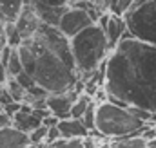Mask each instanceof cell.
<instances>
[{"label":"cell","instance_id":"22","mask_svg":"<svg viewBox=\"0 0 156 148\" xmlns=\"http://www.w3.org/2000/svg\"><path fill=\"white\" fill-rule=\"evenodd\" d=\"M133 5H134V0H118L116 2V5L113 7V15H125L129 9H133Z\"/></svg>","mask_w":156,"mask_h":148},{"label":"cell","instance_id":"27","mask_svg":"<svg viewBox=\"0 0 156 148\" xmlns=\"http://www.w3.org/2000/svg\"><path fill=\"white\" fill-rule=\"evenodd\" d=\"M11 125V117L5 114V112L0 109V128H4V126H9Z\"/></svg>","mask_w":156,"mask_h":148},{"label":"cell","instance_id":"14","mask_svg":"<svg viewBox=\"0 0 156 148\" xmlns=\"http://www.w3.org/2000/svg\"><path fill=\"white\" fill-rule=\"evenodd\" d=\"M26 4L27 0H0V22L15 24Z\"/></svg>","mask_w":156,"mask_h":148},{"label":"cell","instance_id":"11","mask_svg":"<svg viewBox=\"0 0 156 148\" xmlns=\"http://www.w3.org/2000/svg\"><path fill=\"white\" fill-rule=\"evenodd\" d=\"M105 38H107V45H109V52L118 45V42H122L123 35L127 33V24H125V18L122 15H113L109 16V22H107V27L104 29Z\"/></svg>","mask_w":156,"mask_h":148},{"label":"cell","instance_id":"9","mask_svg":"<svg viewBox=\"0 0 156 148\" xmlns=\"http://www.w3.org/2000/svg\"><path fill=\"white\" fill-rule=\"evenodd\" d=\"M11 125H13L15 128H18L20 132L29 134V132H33L35 128H38L40 125H42V119L33 112V109H31L29 105L22 103V105H20V110L11 117Z\"/></svg>","mask_w":156,"mask_h":148},{"label":"cell","instance_id":"25","mask_svg":"<svg viewBox=\"0 0 156 148\" xmlns=\"http://www.w3.org/2000/svg\"><path fill=\"white\" fill-rule=\"evenodd\" d=\"M37 2L45 5H55V7H67L71 4V0H37Z\"/></svg>","mask_w":156,"mask_h":148},{"label":"cell","instance_id":"23","mask_svg":"<svg viewBox=\"0 0 156 148\" xmlns=\"http://www.w3.org/2000/svg\"><path fill=\"white\" fill-rule=\"evenodd\" d=\"M15 79H16V81H18V83L26 89V90H29L31 87H35V85H37V83H35V79H33V78H31L27 72H26V71H22L18 76H15Z\"/></svg>","mask_w":156,"mask_h":148},{"label":"cell","instance_id":"16","mask_svg":"<svg viewBox=\"0 0 156 148\" xmlns=\"http://www.w3.org/2000/svg\"><path fill=\"white\" fill-rule=\"evenodd\" d=\"M147 139L144 136H129V137H120L115 139L111 148H145Z\"/></svg>","mask_w":156,"mask_h":148},{"label":"cell","instance_id":"28","mask_svg":"<svg viewBox=\"0 0 156 148\" xmlns=\"http://www.w3.org/2000/svg\"><path fill=\"white\" fill-rule=\"evenodd\" d=\"M5 81H7V72H5V67L0 60V85H5Z\"/></svg>","mask_w":156,"mask_h":148},{"label":"cell","instance_id":"29","mask_svg":"<svg viewBox=\"0 0 156 148\" xmlns=\"http://www.w3.org/2000/svg\"><path fill=\"white\" fill-rule=\"evenodd\" d=\"M4 45H7V43H5V36H4V24L0 22V49Z\"/></svg>","mask_w":156,"mask_h":148},{"label":"cell","instance_id":"12","mask_svg":"<svg viewBox=\"0 0 156 148\" xmlns=\"http://www.w3.org/2000/svg\"><path fill=\"white\" fill-rule=\"evenodd\" d=\"M31 145L29 136L15 128L13 125L0 128V148H24Z\"/></svg>","mask_w":156,"mask_h":148},{"label":"cell","instance_id":"18","mask_svg":"<svg viewBox=\"0 0 156 148\" xmlns=\"http://www.w3.org/2000/svg\"><path fill=\"white\" fill-rule=\"evenodd\" d=\"M5 90L9 92V96L13 98V101H16V103H22L24 101V98H26V89L15 79V78H7V81H5Z\"/></svg>","mask_w":156,"mask_h":148},{"label":"cell","instance_id":"4","mask_svg":"<svg viewBox=\"0 0 156 148\" xmlns=\"http://www.w3.org/2000/svg\"><path fill=\"white\" fill-rule=\"evenodd\" d=\"M147 128V123L134 117L127 107L116 105L113 101H96V125L94 130L111 139L140 136Z\"/></svg>","mask_w":156,"mask_h":148},{"label":"cell","instance_id":"15","mask_svg":"<svg viewBox=\"0 0 156 148\" xmlns=\"http://www.w3.org/2000/svg\"><path fill=\"white\" fill-rule=\"evenodd\" d=\"M93 103V98L89 96V94H85V92H80L76 96V99H75V103L71 105V117H75V119H80L85 110L89 109V105Z\"/></svg>","mask_w":156,"mask_h":148},{"label":"cell","instance_id":"1","mask_svg":"<svg viewBox=\"0 0 156 148\" xmlns=\"http://www.w3.org/2000/svg\"><path fill=\"white\" fill-rule=\"evenodd\" d=\"M107 101L156 114V47L138 38H125L104 62Z\"/></svg>","mask_w":156,"mask_h":148},{"label":"cell","instance_id":"26","mask_svg":"<svg viewBox=\"0 0 156 148\" xmlns=\"http://www.w3.org/2000/svg\"><path fill=\"white\" fill-rule=\"evenodd\" d=\"M20 105H22V103H16V101H13V103H9V105L2 107V110L5 112V114H7L9 117H13V116H15L16 112L20 110Z\"/></svg>","mask_w":156,"mask_h":148},{"label":"cell","instance_id":"3","mask_svg":"<svg viewBox=\"0 0 156 148\" xmlns=\"http://www.w3.org/2000/svg\"><path fill=\"white\" fill-rule=\"evenodd\" d=\"M71 54L75 62V69L78 72V78H83L87 74L94 72L109 56V45L105 33L96 25H89L82 33L69 40Z\"/></svg>","mask_w":156,"mask_h":148},{"label":"cell","instance_id":"31","mask_svg":"<svg viewBox=\"0 0 156 148\" xmlns=\"http://www.w3.org/2000/svg\"><path fill=\"white\" fill-rule=\"evenodd\" d=\"M24 148H37V145H27V146H24Z\"/></svg>","mask_w":156,"mask_h":148},{"label":"cell","instance_id":"30","mask_svg":"<svg viewBox=\"0 0 156 148\" xmlns=\"http://www.w3.org/2000/svg\"><path fill=\"white\" fill-rule=\"evenodd\" d=\"M145 148H156V137H153V139H147V145H145Z\"/></svg>","mask_w":156,"mask_h":148},{"label":"cell","instance_id":"7","mask_svg":"<svg viewBox=\"0 0 156 148\" xmlns=\"http://www.w3.org/2000/svg\"><path fill=\"white\" fill-rule=\"evenodd\" d=\"M78 94L80 92H76L75 89L67 90V92H60V94H49L47 99H45L47 110L51 112L58 121L71 117V105L75 103Z\"/></svg>","mask_w":156,"mask_h":148},{"label":"cell","instance_id":"5","mask_svg":"<svg viewBox=\"0 0 156 148\" xmlns=\"http://www.w3.org/2000/svg\"><path fill=\"white\" fill-rule=\"evenodd\" d=\"M127 31L133 38L156 47V0H149L142 5L133 7L123 15Z\"/></svg>","mask_w":156,"mask_h":148},{"label":"cell","instance_id":"8","mask_svg":"<svg viewBox=\"0 0 156 148\" xmlns=\"http://www.w3.org/2000/svg\"><path fill=\"white\" fill-rule=\"evenodd\" d=\"M29 7L33 9V13L37 15V18L40 20V24H45V25H51V27H58V22L64 15V11L69 7H55V5H45V4H40L37 0H27Z\"/></svg>","mask_w":156,"mask_h":148},{"label":"cell","instance_id":"20","mask_svg":"<svg viewBox=\"0 0 156 148\" xmlns=\"http://www.w3.org/2000/svg\"><path fill=\"white\" fill-rule=\"evenodd\" d=\"M49 148H83V139H64L60 137L58 141H55Z\"/></svg>","mask_w":156,"mask_h":148},{"label":"cell","instance_id":"13","mask_svg":"<svg viewBox=\"0 0 156 148\" xmlns=\"http://www.w3.org/2000/svg\"><path fill=\"white\" fill-rule=\"evenodd\" d=\"M56 128L60 132V137H64V139H83L89 136V130L83 126V123L75 117L60 119Z\"/></svg>","mask_w":156,"mask_h":148},{"label":"cell","instance_id":"19","mask_svg":"<svg viewBox=\"0 0 156 148\" xmlns=\"http://www.w3.org/2000/svg\"><path fill=\"white\" fill-rule=\"evenodd\" d=\"M80 121L83 123V126H85L89 132L94 130V125H96V101H93V103L89 105V109H87L85 114L80 117Z\"/></svg>","mask_w":156,"mask_h":148},{"label":"cell","instance_id":"24","mask_svg":"<svg viewBox=\"0 0 156 148\" xmlns=\"http://www.w3.org/2000/svg\"><path fill=\"white\" fill-rule=\"evenodd\" d=\"M58 139H60V132H58V128H56V126H49V128H47V136H45V141H44V143L49 146V145H53V143H55V141H58Z\"/></svg>","mask_w":156,"mask_h":148},{"label":"cell","instance_id":"6","mask_svg":"<svg viewBox=\"0 0 156 148\" xmlns=\"http://www.w3.org/2000/svg\"><path fill=\"white\" fill-rule=\"evenodd\" d=\"M93 24H94V20L91 18V15H89L87 11L69 5V7L64 11V15H62L60 22H58V27H56V29H58L66 38L71 40L73 36H76L78 33H82L83 29H87V27L93 25Z\"/></svg>","mask_w":156,"mask_h":148},{"label":"cell","instance_id":"10","mask_svg":"<svg viewBox=\"0 0 156 148\" xmlns=\"http://www.w3.org/2000/svg\"><path fill=\"white\" fill-rule=\"evenodd\" d=\"M15 27H16V33L20 35L22 40H27V38H31L37 33V29L40 27V20L37 18V15L33 13V9L29 7V4L24 5L18 20L15 22Z\"/></svg>","mask_w":156,"mask_h":148},{"label":"cell","instance_id":"21","mask_svg":"<svg viewBox=\"0 0 156 148\" xmlns=\"http://www.w3.org/2000/svg\"><path fill=\"white\" fill-rule=\"evenodd\" d=\"M27 136H29V143H31V145H42V143L45 141V136H47V126L40 125L38 128H35V130L29 132Z\"/></svg>","mask_w":156,"mask_h":148},{"label":"cell","instance_id":"2","mask_svg":"<svg viewBox=\"0 0 156 148\" xmlns=\"http://www.w3.org/2000/svg\"><path fill=\"white\" fill-rule=\"evenodd\" d=\"M33 54V63L27 74L47 94H60L73 90L78 83L69 38H66L56 27L40 24L37 33L22 40Z\"/></svg>","mask_w":156,"mask_h":148},{"label":"cell","instance_id":"17","mask_svg":"<svg viewBox=\"0 0 156 148\" xmlns=\"http://www.w3.org/2000/svg\"><path fill=\"white\" fill-rule=\"evenodd\" d=\"M5 71H7V78H15L22 72V62H20V54H18V49L13 47L11 52H9V58H7V63H5Z\"/></svg>","mask_w":156,"mask_h":148}]
</instances>
